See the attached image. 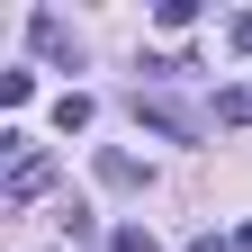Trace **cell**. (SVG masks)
<instances>
[{"mask_svg": "<svg viewBox=\"0 0 252 252\" xmlns=\"http://www.w3.org/2000/svg\"><path fill=\"white\" fill-rule=\"evenodd\" d=\"M0 153H9V180H0V207H36L54 189V153H36L27 135H0Z\"/></svg>", "mask_w": 252, "mask_h": 252, "instance_id": "6da1fadb", "label": "cell"}, {"mask_svg": "<svg viewBox=\"0 0 252 252\" xmlns=\"http://www.w3.org/2000/svg\"><path fill=\"white\" fill-rule=\"evenodd\" d=\"M135 126H153V135H171V144L198 135V117H189L180 99H162V90H135Z\"/></svg>", "mask_w": 252, "mask_h": 252, "instance_id": "7a4b0ae2", "label": "cell"}, {"mask_svg": "<svg viewBox=\"0 0 252 252\" xmlns=\"http://www.w3.org/2000/svg\"><path fill=\"white\" fill-rule=\"evenodd\" d=\"M27 36H36V54H45V63H63V72H81V36H72V27H63L54 9H36V18H27Z\"/></svg>", "mask_w": 252, "mask_h": 252, "instance_id": "3957f363", "label": "cell"}, {"mask_svg": "<svg viewBox=\"0 0 252 252\" xmlns=\"http://www.w3.org/2000/svg\"><path fill=\"white\" fill-rule=\"evenodd\" d=\"M90 171H99L108 189H144V162H135V153H117V144H99V162H90Z\"/></svg>", "mask_w": 252, "mask_h": 252, "instance_id": "277c9868", "label": "cell"}, {"mask_svg": "<svg viewBox=\"0 0 252 252\" xmlns=\"http://www.w3.org/2000/svg\"><path fill=\"white\" fill-rule=\"evenodd\" d=\"M90 117H99V108H90V90H63V99H54V126H63V135H81Z\"/></svg>", "mask_w": 252, "mask_h": 252, "instance_id": "5b68a950", "label": "cell"}, {"mask_svg": "<svg viewBox=\"0 0 252 252\" xmlns=\"http://www.w3.org/2000/svg\"><path fill=\"white\" fill-rule=\"evenodd\" d=\"M36 99V72H0V108H27Z\"/></svg>", "mask_w": 252, "mask_h": 252, "instance_id": "8992f818", "label": "cell"}, {"mask_svg": "<svg viewBox=\"0 0 252 252\" xmlns=\"http://www.w3.org/2000/svg\"><path fill=\"white\" fill-rule=\"evenodd\" d=\"M216 117H225V126H252V90H216Z\"/></svg>", "mask_w": 252, "mask_h": 252, "instance_id": "52a82bcc", "label": "cell"}, {"mask_svg": "<svg viewBox=\"0 0 252 252\" xmlns=\"http://www.w3.org/2000/svg\"><path fill=\"white\" fill-rule=\"evenodd\" d=\"M108 252H162V243H153V225H117V234H108Z\"/></svg>", "mask_w": 252, "mask_h": 252, "instance_id": "ba28073f", "label": "cell"}, {"mask_svg": "<svg viewBox=\"0 0 252 252\" xmlns=\"http://www.w3.org/2000/svg\"><path fill=\"white\" fill-rule=\"evenodd\" d=\"M225 45H234V54H252V9H234V18H225Z\"/></svg>", "mask_w": 252, "mask_h": 252, "instance_id": "9c48e42d", "label": "cell"}, {"mask_svg": "<svg viewBox=\"0 0 252 252\" xmlns=\"http://www.w3.org/2000/svg\"><path fill=\"white\" fill-rule=\"evenodd\" d=\"M189 252H234V243H225V234H198V243H189Z\"/></svg>", "mask_w": 252, "mask_h": 252, "instance_id": "30bf717a", "label": "cell"}, {"mask_svg": "<svg viewBox=\"0 0 252 252\" xmlns=\"http://www.w3.org/2000/svg\"><path fill=\"white\" fill-rule=\"evenodd\" d=\"M234 252H252V225H243V234H234Z\"/></svg>", "mask_w": 252, "mask_h": 252, "instance_id": "8fae6325", "label": "cell"}]
</instances>
